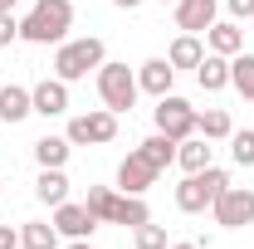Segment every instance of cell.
I'll use <instances>...</instances> for the list:
<instances>
[{"mask_svg":"<svg viewBox=\"0 0 254 249\" xmlns=\"http://www.w3.org/2000/svg\"><path fill=\"white\" fill-rule=\"evenodd\" d=\"M83 205L93 210L98 225H127V230H137V225L152 220V210H147L142 195H127V190H113V186H88V200Z\"/></svg>","mask_w":254,"mask_h":249,"instance_id":"6da1fadb","label":"cell"},{"mask_svg":"<svg viewBox=\"0 0 254 249\" xmlns=\"http://www.w3.org/2000/svg\"><path fill=\"white\" fill-rule=\"evenodd\" d=\"M73 25V0H34V10L20 20L25 44H64Z\"/></svg>","mask_w":254,"mask_h":249,"instance_id":"7a4b0ae2","label":"cell"},{"mask_svg":"<svg viewBox=\"0 0 254 249\" xmlns=\"http://www.w3.org/2000/svg\"><path fill=\"white\" fill-rule=\"evenodd\" d=\"M108 59V49H103V39L98 34H83V39H64L59 49H54V78L64 83H78V78H88L98 73Z\"/></svg>","mask_w":254,"mask_h":249,"instance_id":"3957f363","label":"cell"},{"mask_svg":"<svg viewBox=\"0 0 254 249\" xmlns=\"http://www.w3.org/2000/svg\"><path fill=\"white\" fill-rule=\"evenodd\" d=\"M230 186V176H225L220 166H205V171H186V181L176 186V210L181 215H200V210H210L215 205V195Z\"/></svg>","mask_w":254,"mask_h":249,"instance_id":"277c9868","label":"cell"},{"mask_svg":"<svg viewBox=\"0 0 254 249\" xmlns=\"http://www.w3.org/2000/svg\"><path fill=\"white\" fill-rule=\"evenodd\" d=\"M137 73L127 68V63H113V59H103V68H98V98H103V108L108 113H132V103H137Z\"/></svg>","mask_w":254,"mask_h":249,"instance_id":"5b68a950","label":"cell"},{"mask_svg":"<svg viewBox=\"0 0 254 249\" xmlns=\"http://www.w3.org/2000/svg\"><path fill=\"white\" fill-rule=\"evenodd\" d=\"M73 147H103V142H113L118 137V113H108V108H93V113H78V118H68V132H64Z\"/></svg>","mask_w":254,"mask_h":249,"instance_id":"8992f818","label":"cell"},{"mask_svg":"<svg viewBox=\"0 0 254 249\" xmlns=\"http://www.w3.org/2000/svg\"><path fill=\"white\" fill-rule=\"evenodd\" d=\"M152 118H157V132H166L171 142H186V137H195V108H190L186 98H176V93H166L157 98V108H152Z\"/></svg>","mask_w":254,"mask_h":249,"instance_id":"52a82bcc","label":"cell"},{"mask_svg":"<svg viewBox=\"0 0 254 249\" xmlns=\"http://www.w3.org/2000/svg\"><path fill=\"white\" fill-rule=\"evenodd\" d=\"M215 225H225V230H245V225H254V190L250 186H225L220 195H215Z\"/></svg>","mask_w":254,"mask_h":249,"instance_id":"ba28073f","label":"cell"},{"mask_svg":"<svg viewBox=\"0 0 254 249\" xmlns=\"http://www.w3.org/2000/svg\"><path fill=\"white\" fill-rule=\"evenodd\" d=\"M157 176H161V171H157L142 152H127L123 161H118V190H127V195L152 190V186H157Z\"/></svg>","mask_w":254,"mask_h":249,"instance_id":"9c48e42d","label":"cell"},{"mask_svg":"<svg viewBox=\"0 0 254 249\" xmlns=\"http://www.w3.org/2000/svg\"><path fill=\"white\" fill-rule=\"evenodd\" d=\"M54 230H59L64 240H93L98 220L88 205H73V200H64V205H54Z\"/></svg>","mask_w":254,"mask_h":249,"instance_id":"30bf717a","label":"cell"},{"mask_svg":"<svg viewBox=\"0 0 254 249\" xmlns=\"http://www.w3.org/2000/svg\"><path fill=\"white\" fill-rule=\"evenodd\" d=\"M220 15V0H176V30L181 34H205Z\"/></svg>","mask_w":254,"mask_h":249,"instance_id":"8fae6325","label":"cell"},{"mask_svg":"<svg viewBox=\"0 0 254 249\" xmlns=\"http://www.w3.org/2000/svg\"><path fill=\"white\" fill-rule=\"evenodd\" d=\"M30 103H34L39 118H64L68 113V83L64 78H39L30 88Z\"/></svg>","mask_w":254,"mask_h":249,"instance_id":"7c38bea8","label":"cell"},{"mask_svg":"<svg viewBox=\"0 0 254 249\" xmlns=\"http://www.w3.org/2000/svg\"><path fill=\"white\" fill-rule=\"evenodd\" d=\"M205 49H210V54H225V59H235V54L245 49V30H240V20H215V25L205 30Z\"/></svg>","mask_w":254,"mask_h":249,"instance_id":"4fadbf2b","label":"cell"},{"mask_svg":"<svg viewBox=\"0 0 254 249\" xmlns=\"http://www.w3.org/2000/svg\"><path fill=\"white\" fill-rule=\"evenodd\" d=\"M171 83H176V68H171V59H147L142 68H137V88L152 98H166L171 93Z\"/></svg>","mask_w":254,"mask_h":249,"instance_id":"5bb4252c","label":"cell"},{"mask_svg":"<svg viewBox=\"0 0 254 249\" xmlns=\"http://www.w3.org/2000/svg\"><path fill=\"white\" fill-rule=\"evenodd\" d=\"M195 83H200L205 93H220V88H230V59L205 49V59L195 63Z\"/></svg>","mask_w":254,"mask_h":249,"instance_id":"9a60e30c","label":"cell"},{"mask_svg":"<svg viewBox=\"0 0 254 249\" xmlns=\"http://www.w3.org/2000/svg\"><path fill=\"white\" fill-rule=\"evenodd\" d=\"M34 200H44V205H64V200H68V176H64V166H39Z\"/></svg>","mask_w":254,"mask_h":249,"instance_id":"2e32d148","label":"cell"},{"mask_svg":"<svg viewBox=\"0 0 254 249\" xmlns=\"http://www.w3.org/2000/svg\"><path fill=\"white\" fill-rule=\"evenodd\" d=\"M34 113V103H30V88H20V83H5L0 88V123H25Z\"/></svg>","mask_w":254,"mask_h":249,"instance_id":"e0dca14e","label":"cell"},{"mask_svg":"<svg viewBox=\"0 0 254 249\" xmlns=\"http://www.w3.org/2000/svg\"><path fill=\"white\" fill-rule=\"evenodd\" d=\"M210 152H215V147L195 132L186 142H176V166H181V171H205V166H210Z\"/></svg>","mask_w":254,"mask_h":249,"instance_id":"ac0fdd59","label":"cell"},{"mask_svg":"<svg viewBox=\"0 0 254 249\" xmlns=\"http://www.w3.org/2000/svg\"><path fill=\"white\" fill-rule=\"evenodd\" d=\"M166 59H171V68H195V63L205 59L200 34H176V39H171V49H166Z\"/></svg>","mask_w":254,"mask_h":249,"instance_id":"d6986e66","label":"cell"},{"mask_svg":"<svg viewBox=\"0 0 254 249\" xmlns=\"http://www.w3.org/2000/svg\"><path fill=\"white\" fill-rule=\"evenodd\" d=\"M230 88L245 98V103H254V54L240 49V54L230 59Z\"/></svg>","mask_w":254,"mask_h":249,"instance_id":"ffe728a7","label":"cell"},{"mask_svg":"<svg viewBox=\"0 0 254 249\" xmlns=\"http://www.w3.org/2000/svg\"><path fill=\"white\" fill-rule=\"evenodd\" d=\"M20 249H59V230L44 220H25L20 225Z\"/></svg>","mask_w":254,"mask_h":249,"instance_id":"44dd1931","label":"cell"},{"mask_svg":"<svg viewBox=\"0 0 254 249\" xmlns=\"http://www.w3.org/2000/svg\"><path fill=\"white\" fill-rule=\"evenodd\" d=\"M195 132H200L205 142H225V137L235 132V123H230V113H225V108H205V113L195 118Z\"/></svg>","mask_w":254,"mask_h":249,"instance_id":"7402d4cb","label":"cell"},{"mask_svg":"<svg viewBox=\"0 0 254 249\" xmlns=\"http://www.w3.org/2000/svg\"><path fill=\"white\" fill-rule=\"evenodd\" d=\"M137 152L147 156V161H152L157 171H166V166H176V142H171L166 132H152V137H147V142H142Z\"/></svg>","mask_w":254,"mask_h":249,"instance_id":"603a6c76","label":"cell"},{"mask_svg":"<svg viewBox=\"0 0 254 249\" xmlns=\"http://www.w3.org/2000/svg\"><path fill=\"white\" fill-rule=\"evenodd\" d=\"M68 152H73L68 137H39V142H34V161H39V166H64Z\"/></svg>","mask_w":254,"mask_h":249,"instance_id":"cb8c5ba5","label":"cell"},{"mask_svg":"<svg viewBox=\"0 0 254 249\" xmlns=\"http://www.w3.org/2000/svg\"><path fill=\"white\" fill-rule=\"evenodd\" d=\"M230 156L240 161V166H254V132H230Z\"/></svg>","mask_w":254,"mask_h":249,"instance_id":"d4e9b609","label":"cell"},{"mask_svg":"<svg viewBox=\"0 0 254 249\" xmlns=\"http://www.w3.org/2000/svg\"><path fill=\"white\" fill-rule=\"evenodd\" d=\"M171 245V240H166V230H161V225H152V220H147V225H137V249H166Z\"/></svg>","mask_w":254,"mask_h":249,"instance_id":"484cf974","label":"cell"},{"mask_svg":"<svg viewBox=\"0 0 254 249\" xmlns=\"http://www.w3.org/2000/svg\"><path fill=\"white\" fill-rule=\"evenodd\" d=\"M15 39H20V20H15V10H0V49L15 44Z\"/></svg>","mask_w":254,"mask_h":249,"instance_id":"4316f807","label":"cell"},{"mask_svg":"<svg viewBox=\"0 0 254 249\" xmlns=\"http://www.w3.org/2000/svg\"><path fill=\"white\" fill-rule=\"evenodd\" d=\"M230 20H254V0H225Z\"/></svg>","mask_w":254,"mask_h":249,"instance_id":"83f0119b","label":"cell"},{"mask_svg":"<svg viewBox=\"0 0 254 249\" xmlns=\"http://www.w3.org/2000/svg\"><path fill=\"white\" fill-rule=\"evenodd\" d=\"M0 249H20V230H10V225H0Z\"/></svg>","mask_w":254,"mask_h":249,"instance_id":"f1b7e54d","label":"cell"},{"mask_svg":"<svg viewBox=\"0 0 254 249\" xmlns=\"http://www.w3.org/2000/svg\"><path fill=\"white\" fill-rule=\"evenodd\" d=\"M166 249H205L200 240H181V245H166Z\"/></svg>","mask_w":254,"mask_h":249,"instance_id":"f546056e","label":"cell"},{"mask_svg":"<svg viewBox=\"0 0 254 249\" xmlns=\"http://www.w3.org/2000/svg\"><path fill=\"white\" fill-rule=\"evenodd\" d=\"M113 5H118V10H137L142 0H113Z\"/></svg>","mask_w":254,"mask_h":249,"instance_id":"4dcf8cb0","label":"cell"},{"mask_svg":"<svg viewBox=\"0 0 254 249\" xmlns=\"http://www.w3.org/2000/svg\"><path fill=\"white\" fill-rule=\"evenodd\" d=\"M64 249H93V245H88V240H68Z\"/></svg>","mask_w":254,"mask_h":249,"instance_id":"1f68e13d","label":"cell"},{"mask_svg":"<svg viewBox=\"0 0 254 249\" xmlns=\"http://www.w3.org/2000/svg\"><path fill=\"white\" fill-rule=\"evenodd\" d=\"M15 5H20V0H0V10H15Z\"/></svg>","mask_w":254,"mask_h":249,"instance_id":"d6a6232c","label":"cell"},{"mask_svg":"<svg viewBox=\"0 0 254 249\" xmlns=\"http://www.w3.org/2000/svg\"><path fill=\"white\" fill-rule=\"evenodd\" d=\"M157 5H171V0H157Z\"/></svg>","mask_w":254,"mask_h":249,"instance_id":"836d02e7","label":"cell"}]
</instances>
